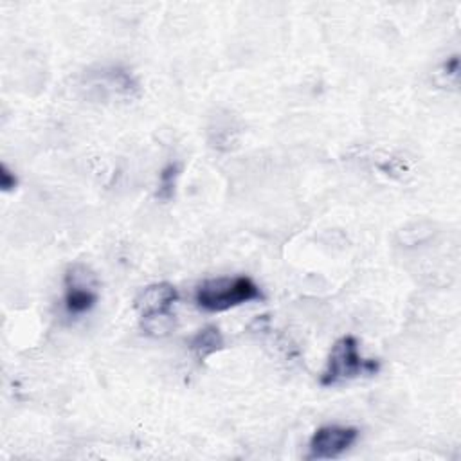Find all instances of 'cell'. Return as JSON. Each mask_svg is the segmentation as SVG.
<instances>
[{
    "instance_id": "obj_7",
    "label": "cell",
    "mask_w": 461,
    "mask_h": 461,
    "mask_svg": "<svg viewBox=\"0 0 461 461\" xmlns=\"http://www.w3.org/2000/svg\"><path fill=\"white\" fill-rule=\"evenodd\" d=\"M175 324H176V321L171 312L140 315V328L144 330L146 335H151V337L169 335L175 330Z\"/></svg>"
},
{
    "instance_id": "obj_1",
    "label": "cell",
    "mask_w": 461,
    "mask_h": 461,
    "mask_svg": "<svg viewBox=\"0 0 461 461\" xmlns=\"http://www.w3.org/2000/svg\"><path fill=\"white\" fill-rule=\"evenodd\" d=\"M259 299H263V292L247 276L205 279L194 292V303L207 312H225Z\"/></svg>"
},
{
    "instance_id": "obj_2",
    "label": "cell",
    "mask_w": 461,
    "mask_h": 461,
    "mask_svg": "<svg viewBox=\"0 0 461 461\" xmlns=\"http://www.w3.org/2000/svg\"><path fill=\"white\" fill-rule=\"evenodd\" d=\"M378 369L380 362L375 358H364L358 351L357 339L353 335H344L331 346L326 367L321 375V384L335 385L360 375H375Z\"/></svg>"
},
{
    "instance_id": "obj_9",
    "label": "cell",
    "mask_w": 461,
    "mask_h": 461,
    "mask_svg": "<svg viewBox=\"0 0 461 461\" xmlns=\"http://www.w3.org/2000/svg\"><path fill=\"white\" fill-rule=\"evenodd\" d=\"M16 185H18L16 175L5 164H2L0 166V187H2V191H5V193L13 191Z\"/></svg>"
},
{
    "instance_id": "obj_8",
    "label": "cell",
    "mask_w": 461,
    "mask_h": 461,
    "mask_svg": "<svg viewBox=\"0 0 461 461\" xmlns=\"http://www.w3.org/2000/svg\"><path fill=\"white\" fill-rule=\"evenodd\" d=\"M178 166L176 164H167L158 176V193L157 196L162 200H169L175 191V182L178 178Z\"/></svg>"
},
{
    "instance_id": "obj_6",
    "label": "cell",
    "mask_w": 461,
    "mask_h": 461,
    "mask_svg": "<svg viewBox=\"0 0 461 461\" xmlns=\"http://www.w3.org/2000/svg\"><path fill=\"white\" fill-rule=\"evenodd\" d=\"M189 348L198 360H205L223 348V335L216 326H205L191 337Z\"/></svg>"
},
{
    "instance_id": "obj_4",
    "label": "cell",
    "mask_w": 461,
    "mask_h": 461,
    "mask_svg": "<svg viewBox=\"0 0 461 461\" xmlns=\"http://www.w3.org/2000/svg\"><path fill=\"white\" fill-rule=\"evenodd\" d=\"M358 439V429L344 425L319 427L308 443V459H335Z\"/></svg>"
},
{
    "instance_id": "obj_5",
    "label": "cell",
    "mask_w": 461,
    "mask_h": 461,
    "mask_svg": "<svg viewBox=\"0 0 461 461\" xmlns=\"http://www.w3.org/2000/svg\"><path fill=\"white\" fill-rule=\"evenodd\" d=\"M178 301V290L171 283H153L148 285L135 299V308L140 315L169 312V308Z\"/></svg>"
},
{
    "instance_id": "obj_3",
    "label": "cell",
    "mask_w": 461,
    "mask_h": 461,
    "mask_svg": "<svg viewBox=\"0 0 461 461\" xmlns=\"http://www.w3.org/2000/svg\"><path fill=\"white\" fill-rule=\"evenodd\" d=\"M97 301L95 277L85 265H72L65 274V308L72 315L85 313Z\"/></svg>"
}]
</instances>
